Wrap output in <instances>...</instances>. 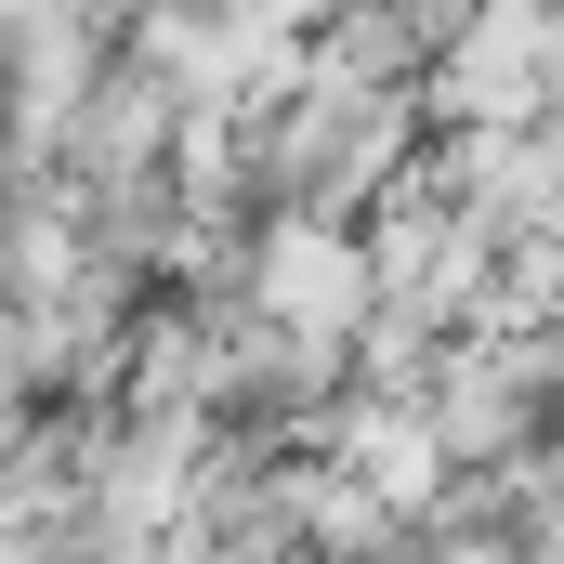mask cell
Wrapping results in <instances>:
<instances>
[{"label":"cell","instance_id":"cell-1","mask_svg":"<svg viewBox=\"0 0 564 564\" xmlns=\"http://www.w3.org/2000/svg\"><path fill=\"white\" fill-rule=\"evenodd\" d=\"M368 302H381V276H368V237L355 224L289 210V224L250 237V315H276L289 341H355Z\"/></svg>","mask_w":564,"mask_h":564},{"label":"cell","instance_id":"cell-2","mask_svg":"<svg viewBox=\"0 0 564 564\" xmlns=\"http://www.w3.org/2000/svg\"><path fill=\"white\" fill-rule=\"evenodd\" d=\"M341 473H355L381 512H421L433 473H446V433H433V408H341Z\"/></svg>","mask_w":564,"mask_h":564}]
</instances>
